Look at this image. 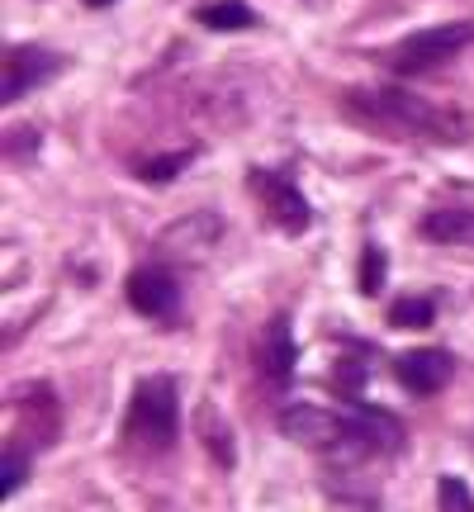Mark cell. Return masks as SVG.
Here are the masks:
<instances>
[{"mask_svg":"<svg viewBox=\"0 0 474 512\" xmlns=\"http://www.w3.org/2000/svg\"><path fill=\"white\" fill-rule=\"evenodd\" d=\"M351 105L389 133H418L427 143H465L470 138V119L460 110H437L408 91H356Z\"/></svg>","mask_w":474,"mask_h":512,"instance_id":"cell-1","label":"cell"},{"mask_svg":"<svg viewBox=\"0 0 474 512\" xmlns=\"http://www.w3.org/2000/svg\"><path fill=\"white\" fill-rule=\"evenodd\" d=\"M176 427H181L176 380L171 375H147L133 389V403H128V437L147 446V451H166L176 441Z\"/></svg>","mask_w":474,"mask_h":512,"instance_id":"cell-2","label":"cell"},{"mask_svg":"<svg viewBox=\"0 0 474 512\" xmlns=\"http://www.w3.org/2000/svg\"><path fill=\"white\" fill-rule=\"evenodd\" d=\"M223 238V219L219 214H209V209H195V214H185L181 223H171L157 233L152 242V256L162 261V266H195L204 256L219 247Z\"/></svg>","mask_w":474,"mask_h":512,"instance_id":"cell-3","label":"cell"},{"mask_svg":"<svg viewBox=\"0 0 474 512\" xmlns=\"http://www.w3.org/2000/svg\"><path fill=\"white\" fill-rule=\"evenodd\" d=\"M474 43V24L470 19H451V24H432L422 34L403 38L399 53H394V67L399 72H427L437 62H451L456 53H465Z\"/></svg>","mask_w":474,"mask_h":512,"instance_id":"cell-4","label":"cell"},{"mask_svg":"<svg viewBox=\"0 0 474 512\" xmlns=\"http://www.w3.org/2000/svg\"><path fill=\"white\" fill-rule=\"evenodd\" d=\"M247 176H252V190L261 195V204H266V214H271V223L280 233H290V238L309 233L313 209H309V200L299 195V185L285 181L280 171H266V166H252Z\"/></svg>","mask_w":474,"mask_h":512,"instance_id":"cell-5","label":"cell"},{"mask_svg":"<svg viewBox=\"0 0 474 512\" xmlns=\"http://www.w3.org/2000/svg\"><path fill=\"white\" fill-rule=\"evenodd\" d=\"M62 67H67V57L53 53V48H38V43L10 48V53H5V105H15V100H24L29 91L57 81Z\"/></svg>","mask_w":474,"mask_h":512,"instance_id":"cell-6","label":"cell"},{"mask_svg":"<svg viewBox=\"0 0 474 512\" xmlns=\"http://www.w3.org/2000/svg\"><path fill=\"white\" fill-rule=\"evenodd\" d=\"M128 304L133 313H143V318H171L176 304H181V285L171 280L166 266H143V271L128 275Z\"/></svg>","mask_w":474,"mask_h":512,"instance_id":"cell-7","label":"cell"},{"mask_svg":"<svg viewBox=\"0 0 474 512\" xmlns=\"http://www.w3.org/2000/svg\"><path fill=\"white\" fill-rule=\"evenodd\" d=\"M256 361H261V375H266V384H275V389H285V384L294 380L299 347H294V332H290V318H285V313L266 323L261 342H256Z\"/></svg>","mask_w":474,"mask_h":512,"instance_id":"cell-8","label":"cell"},{"mask_svg":"<svg viewBox=\"0 0 474 512\" xmlns=\"http://www.w3.org/2000/svg\"><path fill=\"white\" fill-rule=\"evenodd\" d=\"M451 356L437 347H418L408 351V356H399V384L408 389V394H437L441 384L451 380Z\"/></svg>","mask_w":474,"mask_h":512,"instance_id":"cell-9","label":"cell"},{"mask_svg":"<svg viewBox=\"0 0 474 512\" xmlns=\"http://www.w3.org/2000/svg\"><path fill=\"white\" fill-rule=\"evenodd\" d=\"M422 238L437 242V247L474 252V209H432L422 219Z\"/></svg>","mask_w":474,"mask_h":512,"instance_id":"cell-10","label":"cell"},{"mask_svg":"<svg viewBox=\"0 0 474 512\" xmlns=\"http://www.w3.org/2000/svg\"><path fill=\"white\" fill-rule=\"evenodd\" d=\"M204 29H219V34H237V29H252L256 15L242 5V0H219V5H204L195 15Z\"/></svg>","mask_w":474,"mask_h":512,"instance_id":"cell-11","label":"cell"},{"mask_svg":"<svg viewBox=\"0 0 474 512\" xmlns=\"http://www.w3.org/2000/svg\"><path fill=\"white\" fill-rule=\"evenodd\" d=\"M190 162H195V147H185V152H166V157H147V162H138V181L166 185L171 176H181Z\"/></svg>","mask_w":474,"mask_h":512,"instance_id":"cell-12","label":"cell"},{"mask_svg":"<svg viewBox=\"0 0 474 512\" xmlns=\"http://www.w3.org/2000/svg\"><path fill=\"white\" fill-rule=\"evenodd\" d=\"M432 318H437L432 299H399V304L389 309V323H394V328H432Z\"/></svg>","mask_w":474,"mask_h":512,"instance_id":"cell-13","label":"cell"},{"mask_svg":"<svg viewBox=\"0 0 474 512\" xmlns=\"http://www.w3.org/2000/svg\"><path fill=\"white\" fill-rule=\"evenodd\" d=\"M384 275H389L384 252H380V247H365V256H361V294H380L384 290Z\"/></svg>","mask_w":474,"mask_h":512,"instance_id":"cell-14","label":"cell"},{"mask_svg":"<svg viewBox=\"0 0 474 512\" xmlns=\"http://www.w3.org/2000/svg\"><path fill=\"white\" fill-rule=\"evenodd\" d=\"M24 475H29V456H24L15 441H10V446H5V484H0V489H5V498L24 484Z\"/></svg>","mask_w":474,"mask_h":512,"instance_id":"cell-15","label":"cell"},{"mask_svg":"<svg viewBox=\"0 0 474 512\" xmlns=\"http://www.w3.org/2000/svg\"><path fill=\"white\" fill-rule=\"evenodd\" d=\"M437 498H441V508H474V498H470V489L460 484L456 475H446L437 484Z\"/></svg>","mask_w":474,"mask_h":512,"instance_id":"cell-16","label":"cell"},{"mask_svg":"<svg viewBox=\"0 0 474 512\" xmlns=\"http://www.w3.org/2000/svg\"><path fill=\"white\" fill-rule=\"evenodd\" d=\"M81 5H91V10H105V5H114V0H81Z\"/></svg>","mask_w":474,"mask_h":512,"instance_id":"cell-17","label":"cell"}]
</instances>
